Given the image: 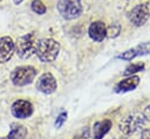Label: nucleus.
Listing matches in <instances>:
<instances>
[{"label": "nucleus", "instance_id": "dca6fc26", "mask_svg": "<svg viewBox=\"0 0 150 139\" xmlns=\"http://www.w3.org/2000/svg\"><path fill=\"white\" fill-rule=\"evenodd\" d=\"M30 8L34 13L39 14V15H42L46 13V6L43 5V2L41 0H33L32 4H30Z\"/></svg>", "mask_w": 150, "mask_h": 139}, {"label": "nucleus", "instance_id": "20e7f679", "mask_svg": "<svg viewBox=\"0 0 150 139\" xmlns=\"http://www.w3.org/2000/svg\"><path fill=\"white\" fill-rule=\"evenodd\" d=\"M57 11L63 19L74 20L81 15L83 7L81 0H60L57 4Z\"/></svg>", "mask_w": 150, "mask_h": 139}, {"label": "nucleus", "instance_id": "5701e85b", "mask_svg": "<svg viewBox=\"0 0 150 139\" xmlns=\"http://www.w3.org/2000/svg\"><path fill=\"white\" fill-rule=\"evenodd\" d=\"M120 139H130V138H127V137H123V138H120Z\"/></svg>", "mask_w": 150, "mask_h": 139}, {"label": "nucleus", "instance_id": "2eb2a0df", "mask_svg": "<svg viewBox=\"0 0 150 139\" xmlns=\"http://www.w3.org/2000/svg\"><path fill=\"white\" fill-rule=\"evenodd\" d=\"M143 69H144V63H143V62L131 63V64H129V65L124 69L123 75H124V76H131V75H134V74H136V72H138V71H142Z\"/></svg>", "mask_w": 150, "mask_h": 139}, {"label": "nucleus", "instance_id": "423d86ee", "mask_svg": "<svg viewBox=\"0 0 150 139\" xmlns=\"http://www.w3.org/2000/svg\"><path fill=\"white\" fill-rule=\"evenodd\" d=\"M149 16H150V7H149V5L146 2L136 5L129 12V20L136 27L143 26L148 21Z\"/></svg>", "mask_w": 150, "mask_h": 139}, {"label": "nucleus", "instance_id": "a211bd4d", "mask_svg": "<svg viewBox=\"0 0 150 139\" xmlns=\"http://www.w3.org/2000/svg\"><path fill=\"white\" fill-rule=\"evenodd\" d=\"M66 118H67V113L66 112H62V113H60L59 114V117L56 118V121H55V127L56 128H59L64 121H66Z\"/></svg>", "mask_w": 150, "mask_h": 139}, {"label": "nucleus", "instance_id": "7ed1b4c3", "mask_svg": "<svg viewBox=\"0 0 150 139\" xmlns=\"http://www.w3.org/2000/svg\"><path fill=\"white\" fill-rule=\"evenodd\" d=\"M35 34L28 33L23 36H20L15 43V51L20 58H29L33 54H35Z\"/></svg>", "mask_w": 150, "mask_h": 139}, {"label": "nucleus", "instance_id": "ddd939ff", "mask_svg": "<svg viewBox=\"0 0 150 139\" xmlns=\"http://www.w3.org/2000/svg\"><path fill=\"white\" fill-rule=\"evenodd\" d=\"M110 127H111V121L109 119L96 121L93 126V139H102L109 132Z\"/></svg>", "mask_w": 150, "mask_h": 139}, {"label": "nucleus", "instance_id": "39448f33", "mask_svg": "<svg viewBox=\"0 0 150 139\" xmlns=\"http://www.w3.org/2000/svg\"><path fill=\"white\" fill-rule=\"evenodd\" d=\"M145 118L143 117V114H138V113H132V114H128L125 116L118 124V128L120 131H122L124 134L130 135L134 134L135 132H137L144 124H145Z\"/></svg>", "mask_w": 150, "mask_h": 139}, {"label": "nucleus", "instance_id": "4be33fe9", "mask_svg": "<svg viewBox=\"0 0 150 139\" xmlns=\"http://www.w3.org/2000/svg\"><path fill=\"white\" fill-rule=\"evenodd\" d=\"M23 0H13V2L15 4V5H19V4H21Z\"/></svg>", "mask_w": 150, "mask_h": 139}, {"label": "nucleus", "instance_id": "aec40b11", "mask_svg": "<svg viewBox=\"0 0 150 139\" xmlns=\"http://www.w3.org/2000/svg\"><path fill=\"white\" fill-rule=\"evenodd\" d=\"M143 117L145 118V120L146 121H150V105H148L145 109H144V111H143Z\"/></svg>", "mask_w": 150, "mask_h": 139}, {"label": "nucleus", "instance_id": "9b49d317", "mask_svg": "<svg viewBox=\"0 0 150 139\" xmlns=\"http://www.w3.org/2000/svg\"><path fill=\"white\" fill-rule=\"evenodd\" d=\"M88 34L91 40L96 42H102L107 36V27L102 21H94L88 28Z\"/></svg>", "mask_w": 150, "mask_h": 139}, {"label": "nucleus", "instance_id": "6e6552de", "mask_svg": "<svg viewBox=\"0 0 150 139\" xmlns=\"http://www.w3.org/2000/svg\"><path fill=\"white\" fill-rule=\"evenodd\" d=\"M33 105L28 100H25V99H19V100H15L12 105V114L15 117V118H19V119H25V118H28L32 116L33 113Z\"/></svg>", "mask_w": 150, "mask_h": 139}, {"label": "nucleus", "instance_id": "f3484780", "mask_svg": "<svg viewBox=\"0 0 150 139\" xmlns=\"http://www.w3.org/2000/svg\"><path fill=\"white\" fill-rule=\"evenodd\" d=\"M118 34H120V26H118L117 23L110 26V28L107 29V35H108L109 37H115V36H117Z\"/></svg>", "mask_w": 150, "mask_h": 139}, {"label": "nucleus", "instance_id": "f03ea898", "mask_svg": "<svg viewBox=\"0 0 150 139\" xmlns=\"http://www.w3.org/2000/svg\"><path fill=\"white\" fill-rule=\"evenodd\" d=\"M36 76V70L32 65H21L13 69L11 72V81L16 86L30 84Z\"/></svg>", "mask_w": 150, "mask_h": 139}, {"label": "nucleus", "instance_id": "6ab92c4d", "mask_svg": "<svg viewBox=\"0 0 150 139\" xmlns=\"http://www.w3.org/2000/svg\"><path fill=\"white\" fill-rule=\"evenodd\" d=\"M88 137H89V131H88V128H84V130L81 132V134L77 135L75 139H88Z\"/></svg>", "mask_w": 150, "mask_h": 139}, {"label": "nucleus", "instance_id": "4468645a", "mask_svg": "<svg viewBox=\"0 0 150 139\" xmlns=\"http://www.w3.org/2000/svg\"><path fill=\"white\" fill-rule=\"evenodd\" d=\"M26 135H27V128L23 125L12 124V127L7 135V139H25Z\"/></svg>", "mask_w": 150, "mask_h": 139}, {"label": "nucleus", "instance_id": "0eeeda50", "mask_svg": "<svg viewBox=\"0 0 150 139\" xmlns=\"http://www.w3.org/2000/svg\"><path fill=\"white\" fill-rule=\"evenodd\" d=\"M57 88V83H56V79L54 78V76L49 72H46V74H42L38 82H36V89L42 92V93H46V95H50L53 92H55Z\"/></svg>", "mask_w": 150, "mask_h": 139}, {"label": "nucleus", "instance_id": "1a4fd4ad", "mask_svg": "<svg viewBox=\"0 0 150 139\" xmlns=\"http://www.w3.org/2000/svg\"><path fill=\"white\" fill-rule=\"evenodd\" d=\"M149 54H150V42H143L138 44L137 47L128 49L124 53L120 54L117 58L124 60V61H131L137 56H143V55H149Z\"/></svg>", "mask_w": 150, "mask_h": 139}, {"label": "nucleus", "instance_id": "412c9836", "mask_svg": "<svg viewBox=\"0 0 150 139\" xmlns=\"http://www.w3.org/2000/svg\"><path fill=\"white\" fill-rule=\"evenodd\" d=\"M141 139H150V128L143 130V132L141 134Z\"/></svg>", "mask_w": 150, "mask_h": 139}, {"label": "nucleus", "instance_id": "9d476101", "mask_svg": "<svg viewBox=\"0 0 150 139\" xmlns=\"http://www.w3.org/2000/svg\"><path fill=\"white\" fill-rule=\"evenodd\" d=\"M15 50V43L12 37L4 36L0 39V63L7 62Z\"/></svg>", "mask_w": 150, "mask_h": 139}, {"label": "nucleus", "instance_id": "f8f14e48", "mask_svg": "<svg viewBox=\"0 0 150 139\" xmlns=\"http://www.w3.org/2000/svg\"><path fill=\"white\" fill-rule=\"evenodd\" d=\"M139 83V77L138 76H129L128 78L121 81L117 83V85L115 86V91L116 92H127V91H131L134 89H136V86Z\"/></svg>", "mask_w": 150, "mask_h": 139}, {"label": "nucleus", "instance_id": "f257e3e1", "mask_svg": "<svg viewBox=\"0 0 150 139\" xmlns=\"http://www.w3.org/2000/svg\"><path fill=\"white\" fill-rule=\"evenodd\" d=\"M60 53V43L53 39H41L36 42L35 54L43 63H50L56 60Z\"/></svg>", "mask_w": 150, "mask_h": 139}]
</instances>
